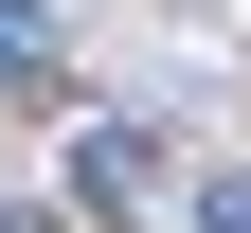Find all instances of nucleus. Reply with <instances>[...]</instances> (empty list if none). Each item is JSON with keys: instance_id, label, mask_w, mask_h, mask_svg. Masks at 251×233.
I'll list each match as a JSON object with an SVG mask.
<instances>
[{"instance_id": "nucleus-1", "label": "nucleus", "mask_w": 251, "mask_h": 233, "mask_svg": "<svg viewBox=\"0 0 251 233\" xmlns=\"http://www.w3.org/2000/svg\"><path fill=\"white\" fill-rule=\"evenodd\" d=\"M72 197L90 215H144V197H162V144H144V126H90L72 144Z\"/></svg>"}, {"instance_id": "nucleus-2", "label": "nucleus", "mask_w": 251, "mask_h": 233, "mask_svg": "<svg viewBox=\"0 0 251 233\" xmlns=\"http://www.w3.org/2000/svg\"><path fill=\"white\" fill-rule=\"evenodd\" d=\"M0 90H54V18L36 0H0Z\"/></svg>"}]
</instances>
